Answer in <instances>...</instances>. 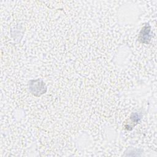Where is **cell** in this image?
<instances>
[{
    "label": "cell",
    "instance_id": "6da1fadb",
    "mask_svg": "<svg viewBox=\"0 0 157 157\" xmlns=\"http://www.w3.org/2000/svg\"><path fill=\"white\" fill-rule=\"evenodd\" d=\"M29 90L36 96H40L47 91V86L41 79L31 80L29 82Z\"/></svg>",
    "mask_w": 157,
    "mask_h": 157
},
{
    "label": "cell",
    "instance_id": "7a4b0ae2",
    "mask_svg": "<svg viewBox=\"0 0 157 157\" xmlns=\"http://www.w3.org/2000/svg\"><path fill=\"white\" fill-rule=\"evenodd\" d=\"M151 26L148 23L145 24L139 33L138 40L141 43L148 44L151 40Z\"/></svg>",
    "mask_w": 157,
    "mask_h": 157
},
{
    "label": "cell",
    "instance_id": "3957f363",
    "mask_svg": "<svg viewBox=\"0 0 157 157\" xmlns=\"http://www.w3.org/2000/svg\"><path fill=\"white\" fill-rule=\"evenodd\" d=\"M141 119V115L138 112H134L131 114L130 117V120L131 121V123H132V126L134 127L135 125H136L140 120Z\"/></svg>",
    "mask_w": 157,
    "mask_h": 157
}]
</instances>
